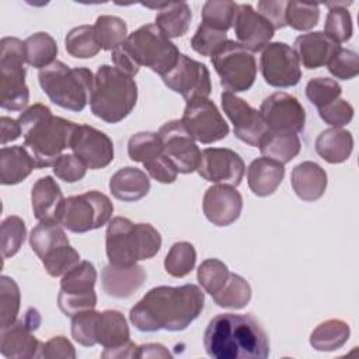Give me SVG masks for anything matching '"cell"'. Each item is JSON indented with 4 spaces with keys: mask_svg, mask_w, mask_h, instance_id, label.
Instances as JSON below:
<instances>
[{
    "mask_svg": "<svg viewBox=\"0 0 359 359\" xmlns=\"http://www.w3.org/2000/svg\"><path fill=\"white\" fill-rule=\"evenodd\" d=\"M203 306L205 294L194 283L156 286L130 309L129 320L142 332L182 331L199 317Z\"/></svg>",
    "mask_w": 359,
    "mask_h": 359,
    "instance_id": "6da1fadb",
    "label": "cell"
},
{
    "mask_svg": "<svg viewBox=\"0 0 359 359\" xmlns=\"http://www.w3.org/2000/svg\"><path fill=\"white\" fill-rule=\"evenodd\" d=\"M203 346L213 359H265L269 355L268 335L250 314L215 316L205 330Z\"/></svg>",
    "mask_w": 359,
    "mask_h": 359,
    "instance_id": "7a4b0ae2",
    "label": "cell"
},
{
    "mask_svg": "<svg viewBox=\"0 0 359 359\" xmlns=\"http://www.w3.org/2000/svg\"><path fill=\"white\" fill-rule=\"evenodd\" d=\"M24 136V147L32 157L36 168L55 164L62 151L70 147L77 123L55 116L43 104H34L18 116Z\"/></svg>",
    "mask_w": 359,
    "mask_h": 359,
    "instance_id": "3957f363",
    "label": "cell"
},
{
    "mask_svg": "<svg viewBox=\"0 0 359 359\" xmlns=\"http://www.w3.org/2000/svg\"><path fill=\"white\" fill-rule=\"evenodd\" d=\"M161 236L149 223H133L116 216L108 222L105 250L109 264L133 265L153 258L161 248Z\"/></svg>",
    "mask_w": 359,
    "mask_h": 359,
    "instance_id": "277c9868",
    "label": "cell"
},
{
    "mask_svg": "<svg viewBox=\"0 0 359 359\" xmlns=\"http://www.w3.org/2000/svg\"><path fill=\"white\" fill-rule=\"evenodd\" d=\"M137 101V86L133 77L115 66L101 65L94 74L90 95L91 112L104 122L118 123L125 119Z\"/></svg>",
    "mask_w": 359,
    "mask_h": 359,
    "instance_id": "5b68a950",
    "label": "cell"
},
{
    "mask_svg": "<svg viewBox=\"0 0 359 359\" xmlns=\"http://www.w3.org/2000/svg\"><path fill=\"white\" fill-rule=\"evenodd\" d=\"M38 81L49 100L73 112H80L90 102L94 74L87 67H69L55 60L38 73Z\"/></svg>",
    "mask_w": 359,
    "mask_h": 359,
    "instance_id": "8992f818",
    "label": "cell"
},
{
    "mask_svg": "<svg viewBox=\"0 0 359 359\" xmlns=\"http://www.w3.org/2000/svg\"><path fill=\"white\" fill-rule=\"evenodd\" d=\"M0 49V107L6 111H24L29 101L25 43L18 38L4 36Z\"/></svg>",
    "mask_w": 359,
    "mask_h": 359,
    "instance_id": "52a82bcc",
    "label": "cell"
},
{
    "mask_svg": "<svg viewBox=\"0 0 359 359\" xmlns=\"http://www.w3.org/2000/svg\"><path fill=\"white\" fill-rule=\"evenodd\" d=\"M29 245L53 278L63 276L80 262V254L70 245L59 223L39 222L29 233Z\"/></svg>",
    "mask_w": 359,
    "mask_h": 359,
    "instance_id": "ba28073f",
    "label": "cell"
},
{
    "mask_svg": "<svg viewBox=\"0 0 359 359\" xmlns=\"http://www.w3.org/2000/svg\"><path fill=\"white\" fill-rule=\"evenodd\" d=\"M123 48L132 55L139 66H146L154 73L164 76L178 62L180 52L156 24H146L128 35Z\"/></svg>",
    "mask_w": 359,
    "mask_h": 359,
    "instance_id": "9c48e42d",
    "label": "cell"
},
{
    "mask_svg": "<svg viewBox=\"0 0 359 359\" xmlns=\"http://www.w3.org/2000/svg\"><path fill=\"white\" fill-rule=\"evenodd\" d=\"M210 60L226 91L234 94L252 87L257 77L255 57L238 42L227 39L210 56Z\"/></svg>",
    "mask_w": 359,
    "mask_h": 359,
    "instance_id": "30bf717a",
    "label": "cell"
},
{
    "mask_svg": "<svg viewBox=\"0 0 359 359\" xmlns=\"http://www.w3.org/2000/svg\"><path fill=\"white\" fill-rule=\"evenodd\" d=\"M112 213L114 205L105 194L88 191L66 199L59 224L72 233H87L107 224Z\"/></svg>",
    "mask_w": 359,
    "mask_h": 359,
    "instance_id": "8fae6325",
    "label": "cell"
},
{
    "mask_svg": "<svg viewBox=\"0 0 359 359\" xmlns=\"http://www.w3.org/2000/svg\"><path fill=\"white\" fill-rule=\"evenodd\" d=\"M181 122L189 135L203 144L222 140L230 132L227 122L215 102L209 98H194L187 101Z\"/></svg>",
    "mask_w": 359,
    "mask_h": 359,
    "instance_id": "7c38bea8",
    "label": "cell"
},
{
    "mask_svg": "<svg viewBox=\"0 0 359 359\" xmlns=\"http://www.w3.org/2000/svg\"><path fill=\"white\" fill-rule=\"evenodd\" d=\"M259 67L265 83L276 88L293 87L302 79L299 57L285 42H269L262 49Z\"/></svg>",
    "mask_w": 359,
    "mask_h": 359,
    "instance_id": "4fadbf2b",
    "label": "cell"
},
{
    "mask_svg": "<svg viewBox=\"0 0 359 359\" xmlns=\"http://www.w3.org/2000/svg\"><path fill=\"white\" fill-rule=\"evenodd\" d=\"M161 79L170 90L181 94L187 101L208 98L212 91L209 69L203 63L182 53L177 65L161 76Z\"/></svg>",
    "mask_w": 359,
    "mask_h": 359,
    "instance_id": "5bb4252c",
    "label": "cell"
},
{
    "mask_svg": "<svg viewBox=\"0 0 359 359\" xmlns=\"http://www.w3.org/2000/svg\"><path fill=\"white\" fill-rule=\"evenodd\" d=\"M164 156L181 174L194 172L201 160V150L180 119L165 122L158 129Z\"/></svg>",
    "mask_w": 359,
    "mask_h": 359,
    "instance_id": "9a60e30c",
    "label": "cell"
},
{
    "mask_svg": "<svg viewBox=\"0 0 359 359\" xmlns=\"http://www.w3.org/2000/svg\"><path fill=\"white\" fill-rule=\"evenodd\" d=\"M268 129L278 133H299L304 129L306 111L300 101L283 91L266 97L259 108Z\"/></svg>",
    "mask_w": 359,
    "mask_h": 359,
    "instance_id": "2e32d148",
    "label": "cell"
},
{
    "mask_svg": "<svg viewBox=\"0 0 359 359\" xmlns=\"http://www.w3.org/2000/svg\"><path fill=\"white\" fill-rule=\"evenodd\" d=\"M220 98L222 108L233 123L236 137L252 147H259L262 139L269 132L259 111L229 91H223Z\"/></svg>",
    "mask_w": 359,
    "mask_h": 359,
    "instance_id": "e0dca14e",
    "label": "cell"
},
{
    "mask_svg": "<svg viewBox=\"0 0 359 359\" xmlns=\"http://www.w3.org/2000/svg\"><path fill=\"white\" fill-rule=\"evenodd\" d=\"M198 174L216 184L238 187L244 177L245 164L238 153L224 147H208L201 151Z\"/></svg>",
    "mask_w": 359,
    "mask_h": 359,
    "instance_id": "ac0fdd59",
    "label": "cell"
},
{
    "mask_svg": "<svg viewBox=\"0 0 359 359\" xmlns=\"http://www.w3.org/2000/svg\"><path fill=\"white\" fill-rule=\"evenodd\" d=\"M70 149L90 170L105 168L114 160V143L104 132L90 126L77 125Z\"/></svg>",
    "mask_w": 359,
    "mask_h": 359,
    "instance_id": "d6986e66",
    "label": "cell"
},
{
    "mask_svg": "<svg viewBox=\"0 0 359 359\" xmlns=\"http://www.w3.org/2000/svg\"><path fill=\"white\" fill-rule=\"evenodd\" d=\"M237 42L250 52L262 50L273 36V27L250 4H237L233 20Z\"/></svg>",
    "mask_w": 359,
    "mask_h": 359,
    "instance_id": "ffe728a7",
    "label": "cell"
},
{
    "mask_svg": "<svg viewBox=\"0 0 359 359\" xmlns=\"http://www.w3.org/2000/svg\"><path fill=\"white\" fill-rule=\"evenodd\" d=\"M206 219L217 226L224 227L234 223L243 210V198L236 187L216 184L206 189L202 202Z\"/></svg>",
    "mask_w": 359,
    "mask_h": 359,
    "instance_id": "44dd1931",
    "label": "cell"
},
{
    "mask_svg": "<svg viewBox=\"0 0 359 359\" xmlns=\"http://www.w3.org/2000/svg\"><path fill=\"white\" fill-rule=\"evenodd\" d=\"M65 202L59 184L50 175L39 178L31 189L32 212L38 222L59 223Z\"/></svg>",
    "mask_w": 359,
    "mask_h": 359,
    "instance_id": "7402d4cb",
    "label": "cell"
},
{
    "mask_svg": "<svg viewBox=\"0 0 359 359\" xmlns=\"http://www.w3.org/2000/svg\"><path fill=\"white\" fill-rule=\"evenodd\" d=\"M25 320H15L3 327L0 332V353L10 359L39 358L42 342H39Z\"/></svg>",
    "mask_w": 359,
    "mask_h": 359,
    "instance_id": "603a6c76",
    "label": "cell"
},
{
    "mask_svg": "<svg viewBox=\"0 0 359 359\" xmlns=\"http://www.w3.org/2000/svg\"><path fill=\"white\" fill-rule=\"evenodd\" d=\"M146 280L143 266L108 264L101 272L102 290L116 299H128L136 293Z\"/></svg>",
    "mask_w": 359,
    "mask_h": 359,
    "instance_id": "cb8c5ba5",
    "label": "cell"
},
{
    "mask_svg": "<svg viewBox=\"0 0 359 359\" xmlns=\"http://www.w3.org/2000/svg\"><path fill=\"white\" fill-rule=\"evenodd\" d=\"M341 45L323 31L299 35L294 41V52L299 62L306 69H318L325 66Z\"/></svg>",
    "mask_w": 359,
    "mask_h": 359,
    "instance_id": "d4e9b609",
    "label": "cell"
},
{
    "mask_svg": "<svg viewBox=\"0 0 359 359\" xmlns=\"http://www.w3.org/2000/svg\"><path fill=\"white\" fill-rule=\"evenodd\" d=\"M290 184L294 194L304 202L320 199L328 184L325 170L314 161H303L292 170Z\"/></svg>",
    "mask_w": 359,
    "mask_h": 359,
    "instance_id": "484cf974",
    "label": "cell"
},
{
    "mask_svg": "<svg viewBox=\"0 0 359 359\" xmlns=\"http://www.w3.org/2000/svg\"><path fill=\"white\" fill-rule=\"evenodd\" d=\"M285 177V165L268 157H258L251 161L247 170V180L251 192L257 196H269L280 185Z\"/></svg>",
    "mask_w": 359,
    "mask_h": 359,
    "instance_id": "4316f807",
    "label": "cell"
},
{
    "mask_svg": "<svg viewBox=\"0 0 359 359\" xmlns=\"http://www.w3.org/2000/svg\"><path fill=\"white\" fill-rule=\"evenodd\" d=\"M109 191L114 198L123 202H136L150 191L149 175L136 167H123L109 180Z\"/></svg>",
    "mask_w": 359,
    "mask_h": 359,
    "instance_id": "83f0119b",
    "label": "cell"
},
{
    "mask_svg": "<svg viewBox=\"0 0 359 359\" xmlns=\"http://www.w3.org/2000/svg\"><path fill=\"white\" fill-rule=\"evenodd\" d=\"M150 8L158 10L156 14V27L170 39L180 38L188 32L192 13L187 3H160L143 4Z\"/></svg>",
    "mask_w": 359,
    "mask_h": 359,
    "instance_id": "f1b7e54d",
    "label": "cell"
},
{
    "mask_svg": "<svg viewBox=\"0 0 359 359\" xmlns=\"http://www.w3.org/2000/svg\"><path fill=\"white\" fill-rule=\"evenodd\" d=\"M36 168L27 149L21 146H3L0 151V182L15 185L24 181Z\"/></svg>",
    "mask_w": 359,
    "mask_h": 359,
    "instance_id": "f546056e",
    "label": "cell"
},
{
    "mask_svg": "<svg viewBox=\"0 0 359 359\" xmlns=\"http://www.w3.org/2000/svg\"><path fill=\"white\" fill-rule=\"evenodd\" d=\"M352 150L353 137L351 132L342 128L325 129L316 139L317 154L331 164H339L346 161Z\"/></svg>",
    "mask_w": 359,
    "mask_h": 359,
    "instance_id": "4dcf8cb0",
    "label": "cell"
},
{
    "mask_svg": "<svg viewBox=\"0 0 359 359\" xmlns=\"http://www.w3.org/2000/svg\"><path fill=\"white\" fill-rule=\"evenodd\" d=\"M130 332L123 314L118 310H104L98 313L95 338L104 348H116L129 341Z\"/></svg>",
    "mask_w": 359,
    "mask_h": 359,
    "instance_id": "1f68e13d",
    "label": "cell"
},
{
    "mask_svg": "<svg viewBox=\"0 0 359 359\" xmlns=\"http://www.w3.org/2000/svg\"><path fill=\"white\" fill-rule=\"evenodd\" d=\"M351 328L349 325L338 318H331L318 324L311 335L310 345L320 352H331L342 348L349 339Z\"/></svg>",
    "mask_w": 359,
    "mask_h": 359,
    "instance_id": "d6a6232c",
    "label": "cell"
},
{
    "mask_svg": "<svg viewBox=\"0 0 359 359\" xmlns=\"http://www.w3.org/2000/svg\"><path fill=\"white\" fill-rule=\"evenodd\" d=\"M300 149L302 143L296 133H278L271 130L259 144L264 157L276 160L282 164L292 161L300 153Z\"/></svg>",
    "mask_w": 359,
    "mask_h": 359,
    "instance_id": "836d02e7",
    "label": "cell"
},
{
    "mask_svg": "<svg viewBox=\"0 0 359 359\" xmlns=\"http://www.w3.org/2000/svg\"><path fill=\"white\" fill-rule=\"evenodd\" d=\"M27 63L36 69H45L55 62L57 55L56 41L48 32H35L25 41Z\"/></svg>",
    "mask_w": 359,
    "mask_h": 359,
    "instance_id": "e575fe53",
    "label": "cell"
},
{
    "mask_svg": "<svg viewBox=\"0 0 359 359\" xmlns=\"http://www.w3.org/2000/svg\"><path fill=\"white\" fill-rule=\"evenodd\" d=\"M212 299L219 307L238 310L250 303L251 286L243 276L230 272L227 282L219 292L212 294Z\"/></svg>",
    "mask_w": 359,
    "mask_h": 359,
    "instance_id": "d590c367",
    "label": "cell"
},
{
    "mask_svg": "<svg viewBox=\"0 0 359 359\" xmlns=\"http://www.w3.org/2000/svg\"><path fill=\"white\" fill-rule=\"evenodd\" d=\"M65 48L73 57H94L101 50L94 32V25H79L70 29L65 38Z\"/></svg>",
    "mask_w": 359,
    "mask_h": 359,
    "instance_id": "8d00e7d4",
    "label": "cell"
},
{
    "mask_svg": "<svg viewBox=\"0 0 359 359\" xmlns=\"http://www.w3.org/2000/svg\"><path fill=\"white\" fill-rule=\"evenodd\" d=\"M97 41L104 50H114L128 38L126 22L116 15H100L94 24Z\"/></svg>",
    "mask_w": 359,
    "mask_h": 359,
    "instance_id": "74e56055",
    "label": "cell"
},
{
    "mask_svg": "<svg viewBox=\"0 0 359 359\" xmlns=\"http://www.w3.org/2000/svg\"><path fill=\"white\" fill-rule=\"evenodd\" d=\"M97 282V269L90 261H80L62 276L60 292L70 294H83L94 290Z\"/></svg>",
    "mask_w": 359,
    "mask_h": 359,
    "instance_id": "f35d334b",
    "label": "cell"
},
{
    "mask_svg": "<svg viewBox=\"0 0 359 359\" xmlns=\"http://www.w3.org/2000/svg\"><path fill=\"white\" fill-rule=\"evenodd\" d=\"M349 4H351V1L349 3H346V1L325 3V6L330 8V11L325 18L324 32L328 36H331L334 41H337L338 43L346 42L348 39H351L352 32H353L352 17L346 8V6H349Z\"/></svg>",
    "mask_w": 359,
    "mask_h": 359,
    "instance_id": "ab89813d",
    "label": "cell"
},
{
    "mask_svg": "<svg viewBox=\"0 0 359 359\" xmlns=\"http://www.w3.org/2000/svg\"><path fill=\"white\" fill-rule=\"evenodd\" d=\"M196 264L195 247L188 241L174 243L164 259L165 272L172 278L187 276Z\"/></svg>",
    "mask_w": 359,
    "mask_h": 359,
    "instance_id": "60d3db41",
    "label": "cell"
},
{
    "mask_svg": "<svg viewBox=\"0 0 359 359\" xmlns=\"http://www.w3.org/2000/svg\"><path fill=\"white\" fill-rule=\"evenodd\" d=\"M128 154L132 161L146 163L163 154V143L158 133L139 132L128 140Z\"/></svg>",
    "mask_w": 359,
    "mask_h": 359,
    "instance_id": "b9f144b4",
    "label": "cell"
},
{
    "mask_svg": "<svg viewBox=\"0 0 359 359\" xmlns=\"http://www.w3.org/2000/svg\"><path fill=\"white\" fill-rule=\"evenodd\" d=\"M21 303L20 287L10 276H0V328L17 320Z\"/></svg>",
    "mask_w": 359,
    "mask_h": 359,
    "instance_id": "7bdbcfd3",
    "label": "cell"
},
{
    "mask_svg": "<svg viewBox=\"0 0 359 359\" xmlns=\"http://www.w3.org/2000/svg\"><path fill=\"white\" fill-rule=\"evenodd\" d=\"M237 10V3L230 0H209L202 7V22L227 32L233 27L234 14Z\"/></svg>",
    "mask_w": 359,
    "mask_h": 359,
    "instance_id": "ee69618b",
    "label": "cell"
},
{
    "mask_svg": "<svg viewBox=\"0 0 359 359\" xmlns=\"http://www.w3.org/2000/svg\"><path fill=\"white\" fill-rule=\"evenodd\" d=\"M0 241H1V255L4 259L15 255L24 244L27 236V227L21 217L7 216L1 222L0 227Z\"/></svg>",
    "mask_w": 359,
    "mask_h": 359,
    "instance_id": "f6af8a7d",
    "label": "cell"
},
{
    "mask_svg": "<svg viewBox=\"0 0 359 359\" xmlns=\"http://www.w3.org/2000/svg\"><path fill=\"white\" fill-rule=\"evenodd\" d=\"M229 275L230 271L223 261L217 258H209L199 265L196 276L202 289L212 296L223 287L229 279Z\"/></svg>",
    "mask_w": 359,
    "mask_h": 359,
    "instance_id": "bcb514c9",
    "label": "cell"
},
{
    "mask_svg": "<svg viewBox=\"0 0 359 359\" xmlns=\"http://www.w3.org/2000/svg\"><path fill=\"white\" fill-rule=\"evenodd\" d=\"M320 18V6L317 3L287 1L286 25L297 31H309L317 25Z\"/></svg>",
    "mask_w": 359,
    "mask_h": 359,
    "instance_id": "7dc6e473",
    "label": "cell"
},
{
    "mask_svg": "<svg viewBox=\"0 0 359 359\" xmlns=\"http://www.w3.org/2000/svg\"><path fill=\"white\" fill-rule=\"evenodd\" d=\"M341 93L342 90L337 80L328 77L311 79L306 86V97L318 109L338 100Z\"/></svg>",
    "mask_w": 359,
    "mask_h": 359,
    "instance_id": "c3c4849f",
    "label": "cell"
},
{
    "mask_svg": "<svg viewBox=\"0 0 359 359\" xmlns=\"http://www.w3.org/2000/svg\"><path fill=\"white\" fill-rule=\"evenodd\" d=\"M98 320V311L86 310L72 317V337L83 346H94L97 344L95 327Z\"/></svg>",
    "mask_w": 359,
    "mask_h": 359,
    "instance_id": "681fc988",
    "label": "cell"
},
{
    "mask_svg": "<svg viewBox=\"0 0 359 359\" xmlns=\"http://www.w3.org/2000/svg\"><path fill=\"white\" fill-rule=\"evenodd\" d=\"M226 41L227 34L224 31L215 29L201 22L191 39V46L196 53L202 56H212Z\"/></svg>",
    "mask_w": 359,
    "mask_h": 359,
    "instance_id": "f907efd6",
    "label": "cell"
},
{
    "mask_svg": "<svg viewBox=\"0 0 359 359\" xmlns=\"http://www.w3.org/2000/svg\"><path fill=\"white\" fill-rule=\"evenodd\" d=\"M330 73L339 80H351L359 74V57L356 52L339 48L327 63Z\"/></svg>",
    "mask_w": 359,
    "mask_h": 359,
    "instance_id": "816d5d0a",
    "label": "cell"
},
{
    "mask_svg": "<svg viewBox=\"0 0 359 359\" xmlns=\"http://www.w3.org/2000/svg\"><path fill=\"white\" fill-rule=\"evenodd\" d=\"M53 167V174L65 182H77L84 178L87 165L76 154H62Z\"/></svg>",
    "mask_w": 359,
    "mask_h": 359,
    "instance_id": "f5cc1de1",
    "label": "cell"
},
{
    "mask_svg": "<svg viewBox=\"0 0 359 359\" xmlns=\"http://www.w3.org/2000/svg\"><path fill=\"white\" fill-rule=\"evenodd\" d=\"M57 304L65 316L73 317L77 313L93 310L97 306V294L94 290L83 294H70L59 292Z\"/></svg>",
    "mask_w": 359,
    "mask_h": 359,
    "instance_id": "db71d44e",
    "label": "cell"
},
{
    "mask_svg": "<svg viewBox=\"0 0 359 359\" xmlns=\"http://www.w3.org/2000/svg\"><path fill=\"white\" fill-rule=\"evenodd\" d=\"M318 115L325 123L331 125L332 128H342L352 121L353 107L348 101L338 98L334 102L320 108Z\"/></svg>",
    "mask_w": 359,
    "mask_h": 359,
    "instance_id": "11a10c76",
    "label": "cell"
},
{
    "mask_svg": "<svg viewBox=\"0 0 359 359\" xmlns=\"http://www.w3.org/2000/svg\"><path fill=\"white\" fill-rule=\"evenodd\" d=\"M143 165H144L149 177L156 180L157 182L171 184L177 180L178 171H177L175 165L164 156V153L153 160L143 163Z\"/></svg>",
    "mask_w": 359,
    "mask_h": 359,
    "instance_id": "9f6ffc18",
    "label": "cell"
},
{
    "mask_svg": "<svg viewBox=\"0 0 359 359\" xmlns=\"http://www.w3.org/2000/svg\"><path fill=\"white\" fill-rule=\"evenodd\" d=\"M286 6L285 0H262L258 1V14H261L273 29H280L286 27Z\"/></svg>",
    "mask_w": 359,
    "mask_h": 359,
    "instance_id": "6f0895ef",
    "label": "cell"
},
{
    "mask_svg": "<svg viewBox=\"0 0 359 359\" xmlns=\"http://www.w3.org/2000/svg\"><path fill=\"white\" fill-rule=\"evenodd\" d=\"M39 358H46V359H55V358H67V359H74L76 358V351L72 342L62 337H53L48 342L42 344Z\"/></svg>",
    "mask_w": 359,
    "mask_h": 359,
    "instance_id": "680465c9",
    "label": "cell"
},
{
    "mask_svg": "<svg viewBox=\"0 0 359 359\" xmlns=\"http://www.w3.org/2000/svg\"><path fill=\"white\" fill-rule=\"evenodd\" d=\"M112 63L114 66L121 70L122 73L128 74L129 77H135L139 73L140 66L136 63V60L132 57V55L123 48V45H121L119 48L112 50Z\"/></svg>",
    "mask_w": 359,
    "mask_h": 359,
    "instance_id": "91938a15",
    "label": "cell"
},
{
    "mask_svg": "<svg viewBox=\"0 0 359 359\" xmlns=\"http://www.w3.org/2000/svg\"><path fill=\"white\" fill-rule=\"evenodd\" d=\"M0 129H1V146H6L8 142H14L22 135L21 126L18 121L11 119L8 116L0 118Z\"/></svg>",
    "mask_w": 359,
    "mask_h": 359,
    "instance_id": "94428289",
    "label": "cell"
},
{
    "mask_svg": "<svg viewBox=\"0 0 359 359\" xmlns=\"http://www.w3.org/2000/svg\"><path fill=\"white\" fill-rule=\"evenodd\" d=\"M139 353V345L132 342L130 339L116 348H105V351L101 353L102 358H137Z\"/></svg>",
    "mask_w": 359,
    "mask_h": 359,
    "instance_id": "6125c7cd",
    "label": "cell"
},
{
    "mask_svg": "<svg viewBox=\"0 0 359 359\" xmlns=\"http://www.w3.org/2000/svg\"><path fill=\"white\" fill-rule=\"evenodd\" d=\"M171 353L161 344L139 345L137 358H170Z\"/></svg>",
    "mask_w": 359,
    "mask_h": 359,
    "instance_id": "be15d7a7",
    "label": "cell"
}]
</instances>
